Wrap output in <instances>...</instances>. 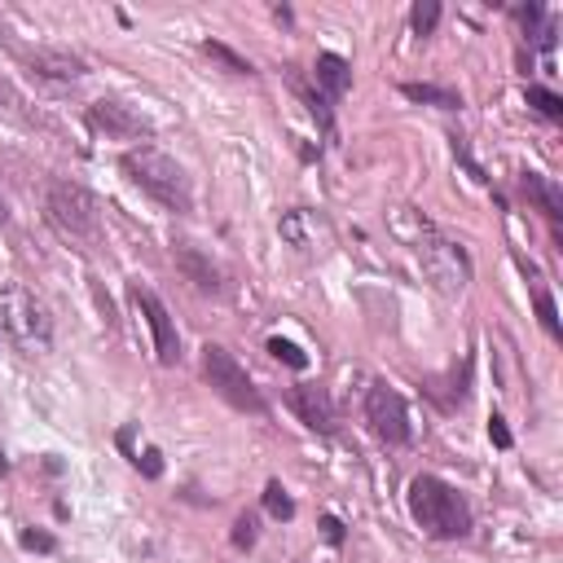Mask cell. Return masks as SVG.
<instances>
[{
    "label": "cell",
    "mask_w": 563,
    "mask_h": 563,
    "mask_svg": "<svg viewBox=\"0 0 563 563\" xmlns=\"http://www.w3.org/2000/svg\"><path fill=\"white\" fill-rule=\"evenodd\" d=\"M172 260H176V268L185 273V282H194L202 295H220V290H224V273H220L216 260H211L207 251H198L194 242H176V246H172Z\"/></svg>",
    "instance_id": "cell-10"
},
{
    "label": "cell",
    "mask_w": 563,
    "mask_h": 563,
    "mask_svg": "<svg viewBox=\"0 0 563 563\" xmlns=\"http://www.w3.org/2000/svg\"><path fill=\"white\" fill-rule=\"evenodd\" d=\"M277 233H282V242H290L295 251H303V255H321L325 246H330V224H325V216H317V211H303V207H295V211H286L282 220H277Z\"/></svg>",
    "instance_id": "cell-9"
},
{
    "label": "cell",
    "mask_w": 563,
    "mask_h": 563,
    "mask_svg": "<svg viewBox=\"0 0 563 563\" xmlns=\"http://www.w3.org/2000/svg\"><path fill=\"white\" fill-rule=\"evenodd\" d=\"M418 260H422V273L435 282V290H444V295H462L466 290L471 255L453 238H444L435 224H427V220L418 229Z\"/></svg>",
    "instance_id": "cell-6"
},
{
    "label": "cell",
    "mask_w": 563,
    "mask_h": 563,
    "mask_svg": "<svg viewBox=\"0 0 563 563\" xmlns=\"http://www.w3.org/2000/svg\"><path fill=\"white\" fill-rule=\"evenodd\" d=\"M268 352H273L277 361H286L290 369H303V365H308V356H303V352H299L290 339H268Z\"/></svg>",
    "instance_id": "cell-21"
},
{
    "label": "cell",
    "mask_w": 563,
    "mask_h": 563,
    "mask_svg": "<svg viewBox=\"0 0 563 563\" xmlns=\"http://www.w3.org/2000/svg\"><path fill=\"white\" fill-rule=\"evenodd\" d=\"M136 466H141V471L154 479V475L163 471V462H158V449H145V457H136Z\"/></svg>",
    "instance_id": "cell-25"
},
{
    "label": "cell",
    "mask_w": 563,
    "mask_h": 563,
    "mask_svg": "<svg viewBox=\"0 0 563 563\" xmlns=\"http://www.w3.org/2000/svg\"><path fill=\"white\" fill-rule=\"evenodd\" d=\"M22 545L26 550H53V537L48 532H22Z\"/></svg>",
    "instance_id": "cell-26"
},
{
    "label": "cell",
    "mask_w": 563,
    "mask_h": 563,
    "mask_svg": "<svg viewBox=\"0 0 563 563\" xmlns=\"http://www.w3.org/2000/svg\"><path fill=\"white\" fill-rule=\"evenodd\" d=\"M537 317H541V325H545V334H550V339H559V334H563V330H559V312H554V299H550L545 290L537 295Z\"/></svg>",
    "instance_id": "cell-22"
},
{
    "label": "cell",
    "mask_w": 563,
    "mask_h": 563,
    "mask_svg": "<svg viewBox=\"0 0 563 563\" xmlns=\"http://www.w3.org/2000/svg\"><path fill=\"white\" fill-rule=\"evenodd\" d=\"M88 119L101 128V132H110V136H145L150 132V123L132 110V106H123V101H92V110H88Z\"/></svg>",
    "instance_id": "cell-12"
},
{
    "label": "cell",
    "mask_w": 563,
    "mask_h": 563,
    "mask_svg": "<svg viewBox=\"0 0 563 563\" xmlns=\"http://www.w3.org/2000/svg\"><path fill=\"white\" fill-rule=\"evenodd\" d=\"M31 70L44 75V79H79V75H88L84 57H75L70 48H35L31 53Z\"/></svg>",
    "instance_id": "cell-13"
},
{
    "label": "cell",
    "mask_w": 563,
    "mask_h": 563,
    "mask_svg": "<svg viewBox=\"0 0 563 563\" xmlns=\"http://www.w3.org/2000/svg\"><path fill=\"white\" fill-rule=\"evenodd\" d=\"M202 378L233 409H242V413H268V400L260 396V387L251 383V374L238 365V356L229 347H220V343H207L202 347Z\"/></svg>",
    "instance_id": "cell-5"
},
{
    "label": "cell",
    "mask_w": 563,
    "mask_h": 563,
    "mask_svg": "<svg viewBox=\"0 0 563 563\" xmlns=\"http://www.w3.org/2000/svg\"><path fill=\"white\" fill-rule=\"evenodd\" d=\"M264 510H268L273 519H290V515H295V501L286 497V488H282L277 479L264 488Z\"/></svg>",
    "instance_id": "cell-19"
},
{
    "label": "cell",
    "mask_w": 563,
    "mask_h": 563,
    "mask_svg": "<svg viewBox=\"0 0 563 563\" xmlns=\"http://www.w3.org/2000/svg\"><path fill=\"white\" fill-rule=\"evenodd\" d=\"M0 224H9V207H4V198H0Z\"/></svg>",
    "instance_id": "cell-29"
},
{
    "label": "cell",
    "mask_w": 563,
    "mask_h": 563,
    "mask_svg": "<svg viewBox=\"0 0 563 563\" xmlns=\"http://www.w3.org/2000/svg\"><path fill=\"white\" fill-rule=\"evenodd\" d=\"M290 409L299 413V422L308 431H321V435H334L339 427V413H334V400L325 387H295L290 391Z\"/></svg>",
    "instance_id": "cell-11"
},
{
    "label": "cell",
    "mask_w": 563,
    "mask_h": 563,
    "mask_svg": "<svg viewBox=\"0 0 563 563\" xmlns=\"http://www.w3.org/2000/svg\"><path fill=\"white\" fill-rule=\"evenodd\" d=\"M365 422L374 427V435L378 440H387V444H405L409 435H413V427H409V409H405V396L400 391H391L387 383H374L369 391H365Z\"/></svg>",
    "instance_id": "cell-7"
},
{
    "label": "cell",
    "mask_w": 563,
    "mask_h": 563,
    "mask_svg": "<svg viewBox=\"0 0 563 563\" xmlns=\"http://www.w3.org/2000/svg\"><path fill=\"white\" fill-rule=\"evenodd\" d=\"M312 79H317V88L334 101V97L347 92V84H352V66H347L339 53H317V62H312Z\"/></svg>",
    "instance_id": "cell-14"
},
{
    "label": "cell",
    "mask_w": 563,
    "mask_h": 563,
    "mask_svg": "<svg viewBox=\"0 0 563 563\" xmlns=\"http://www.w3.org/2000/svg\"><path fill=\"white\" fill-rule=\"evenodd\" d=\"M409 515L413 523L435 537V541H453V537H466L471 532V510L466 501L457 497V488H449L444 479L435 475H418L409 484Z\"/></svg>",
    "instance_id": "cell-3"
},
{
    "label": "cell",
    "mask_w": 563,
    "mask_h": 563,
    "mask_svg": "<svg viewBox=\"0 0 563 563\" xmlns=\"http://www.w3.org/2000/svg\"><path fill=\"white\" fill-rule=\"evenodd\" d=\"M0 334L26 356L48 352V343H53V317L22 282L0 286Z\"/></svg>",
    "instance_id": "cell-4"
},
{
    "label": "cell",
    "mask_w": 563,
    "mask_h": 563,
    "mask_svg": "<svg viewBox=\"0 0 563 563\" xmlns=\"http://www.w3.org/2000/svg\"><path fill=\"white\" fill-rule=\"evenodd\" d=\"M0 101H13V88H9L4 79H0Z\"/></svg>",
    "instance_id": "cell-28"
},
{
    "label": "cell",
    "mask_w": 563,
    "mask_h": 563,
    "mask_svg": "<svg viewBox=\"0 0 563 563\" xmlns=\"http://www.w3.org/2000/svg\"><path fill=\"white\" fill-rule=\"evenodd\" d=\"M44 216H48V224L57 229L62 242H70V246H79V251H88V255L101 251V242H106L101 202H97L84 185H75V180H53L48 194H44Z\"/></svg>",
    "instance_id": "cell-1"
},
{
    "label": "cell",
    "mask_w": 563,
    "mask_h": 563,
    "mask_svg": "<svg viewBox=\"0 0 563 563\" xmlns=\"http://www.w3.org/2000/svg\"><path fill=\"white\" fill-rule=\"evenodd\" d=\"M128 299H132L136 312L145 317V325H150V334H154V352H158V361H163V365H176V361H180V334H176L172 312L163 308V299H158L150 286H141V282L128 286Z\"/></svg>",
    "instance_id": "cell-8"
},
{
    "label": "cell",
    "mask_w": 563,
    "mask_h": 563,
    "mask_svg": "<svg viewBox=\"0 0 563 563\" xmlns=\"http://www.w3.org/2000/svg\"><path fill=\"white\" fill-rule=\"evenodd\" d=\"M321 528H325V537H330V541H343V523H339L334 515H325V519H321Z\"/></svg>",
    "instance_id": "cell-27"
},
{
    "label": "cell",
    "mask_w": 563,
    "mask_h": 563,
    "mask_svg": "<svg viewBox=\"0 0 563 563\" xmlns=\"http://www.w3.org/2000/svg\"><path fill=\"white\" fill-rule=\"evenodd\" d=\"M488 435H493V444H497V449H510V431H506L501 413H493V418H488Z\"/></svg>",
    "instance_id": "cell-24"
},
{
    "label": "cell",
    "mask_w": 563,
    "mask_h": 563,
    "mask_svg": "<svg viewBox=\"0 0 563 563\" xmlns=\"http://www.w3.org/2000/svg\"><path fill=\"white\" fill-rule=\"evenodd\" d=\"M400 92H405L409 101H427V106H440V110H457V106H462L457 92L435 88V84H400Z\"/></svg>",
    "instance_id": "cell-16"
},
{
    "label": "cell",
    "mask_w": 563,
    "mask_h": 563,
    "mask_svg": "<svg viewBox=\"0 0 563 563\" xmlns=\"http://www.w3.org/2000/svg\"><path fill=\"white\" fill-rule=\"evenodd\" d=\"M435 22H440V4H435V0H418L413 13H409V26H413L418 35H431Z\"/></svg>",
    "instance_id": "cell-17"
},
{
    "label": "cell",
    "mask_w": 563,
    "mask_h": 563,
    "mask_svg": "<svg viewBox=\"0 0 563 563\" xmlns=\"http://www.w3.org/2000/svg\"><path fill=\"white\" fill-rule=\"evenodd\" d=\"M519 185H523V194L541 207V216L559 229V220H563V194H559V185H554V180H545L541 172H523V176H519Z\"/></svg>",
    "instance_id": "cell-15"
},
{
    "label": "cell",
    "mask_w": 563,
    "mask_h": 563,
    "mask_svg": "<svg viewBox=\"0 0 563 563\" xmlns=\"http://www.w3.org/2000/svg\"><path fill=\"white\" fill-rule=\"evenodd\" d=\"M202 53H207V57H216L220 66H229L233 75H251V62H246V57H238L233 48H224V44H216V40H207V44H202Z\"/></svg>",
    "instance_id": "cell-18"
},
{
    "label": "cell",
    "mask_w": 563,
    "mask_h": 563,
    "mask_svg": "<svg viewBox=\"0 0 563 563\" xmlns=\"http://www.w3.org/2000/svg\"><path fill=\"white\" fill-rule=\"evenodd\" d=\"M233 545H238V550H251V545H255V515H238V523H233Z\"/></svg>",
    "instance_id": "cell-23"
},
{
    "label": "cell",
    "mask_w": 563,
    "mask_h": 563,
    "mask_svg": "<svg viewBox=\"0 0 563 563\" xmlns=\"http://www.w3.org/2000/svg\"><path fill=\"white\" fill-rule=\"evenodd\" d=\"M528 106H537L545 119H563V97H554L550 88H528Z\"/></svg>",
    "instance_id": "cell-20"
},
{
    "label": "cell",
    "mask_w": 563,
    "mask_h": 563,
    "mask_svg": "<svg viewBox=\"0 0 563 563\" xmlns=\"http://www.w3.org/2000/svg\"><path fill=\"white\" fill-rule=\"evenodd\" d=\"M4 471H9V462H4V449H0V475H4Z\"/></svg>",
    "instance_id": "cell-30"
},
{
    "label": "cell",
    "mask_w": 563,
    "mask_h": 563,
    "mask_svg": "<svg viewBox=\"0 0 563 563\" xmlns=\"http://www.w3.org/2000/svg\"><path fill=\"white\" fill-rule=\"evenodd\" d=\"M119 167H123V176L136 185V189H145L154 202H163L167 211H194V185H189V176H185V167L172 158V154H163V150H154V145H136V150H128L123 158H119Z\"/></svg>",
    "instance_id": "cell-2"
}]
</instances>
